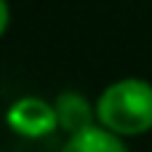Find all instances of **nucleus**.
I'll return each instance as SVG.
<instances>
[{
    "mask_svg": "<svg viewBox=\"0 0 152 152\" xmlns=\"http://www.w3.org/2000/svg\"><path fill=\"white\" fill-rule=\"evenodd\" d=\"M0 152H3V150H0Z\"/></svg>",
    "mask_w": 152,
    "mask_h": 152,
    "instance_id": "nucleus-6",
    "label": "nucleus"
},
{
    "mask_svg": "<svg viewBox=\"0 0 152 152\" xmlns=\"http://www.w3.org/2000/svg\"><path fill=\"white\" fill-rule=\"evenodd\" d=\"M53 110H56V123L67 136L96 126V104H91L77 91H61L53 102Z\"/></svg>",
    "mask_w": 152,
    "mask_h": 152,
    "instance_id": "nucleus-3",
    "label": "nucleus"
},
{
    "mask_svg": "<svg viewBox=\"0 0 152 152\" xmlns=\"http://www.w3.org/2000/svg\"><path fill=\"white\" fill-rule=\"evenodd\" d=\"M59 152H128V147H126L123 136H118L96 123L80 134L67 136V142L61 144Z\"/></svg>",
    "mask_w": 152,
    "mask_h": 152,
    "instance_id": "nucleus-4",
    "label": "nucleus"
},
{
    "mask_svg": "<svg viewBox=\"0 0 152 152\" xmlns=\"http://www.w3.org/2000/svg\"><path fill=\"white\" fill-rule=\"evenodd\" d=\"M5 120L19 136H27V139H40V136H48V134H53L59 128L53 102H45L40 96L16 99L8 107Z\"/></svg>",
    "mask_w": 152,
    "mask_h": 152,
    "instance_id": "nucleus-2",
    "label": "nucleus"
},
{
    "mask_svg": "<svg viewBox=\"0 0 152 152\" xmlns=\"http://www.w3.org/2000/svg\"><path fill=\"white\" fill-rule=\"evenodd\" d=\"M96 123L123 139L152 131V83L144 77L110 83L96 99Z\"/></svg>",
    "mask_w": 152,
    "mask_h": 152,
    "instance_id": "nucleus-1",
    "label": "nucleus"
},
{
    "mask_svg": "<svg viewBox=\"0 0 152 152\" xmlns=\"http://www.w3.org/2000/svg\"><path fill=\"white\" fill-rule=\"evenodd\" d=\"M8 24H11V8H8V0H0V37L5 35Z\"/></svg>",
    "mask_w": 152,
    "mask_h": 152,
    "instance_id": "nucleus-5",
    "label": "nucleus"
}]
</instances>
